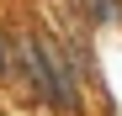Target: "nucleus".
<instances>
[{
    "instance_id": "nucleus-1",
    "label": "nucleus",
    "mask_w": 122,
    "mask_h": 116,
    "mask_svg": "<svg viewBox=\"0 0 122 116\" xmlns=\"http://www.w3.org/2000/svg\"><path fill=\"white\" fill-rule=\"evenodd\" d=\"M85 27H122V0H64Z\"/></svg>"
}]
</instances>
